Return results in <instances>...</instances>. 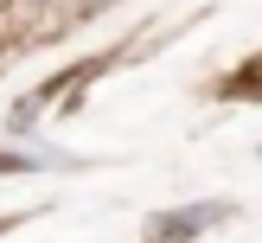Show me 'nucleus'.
<instances>
[{"label": "nucleus", "mask_w": 262, "mask_h": 243, "mask_svg": "<svg viewBox=\"0 0 262 243\" xmlns=\"http://www.w3.org/2000/svg\"><path fill=\"white\" fill-rule=\"evenodd\" d=\"M211 217H224V205H186V211H166V217H154V243H173V237H199Z\"/></svg>", "instance_id": "obj_1"}]
</instances>
